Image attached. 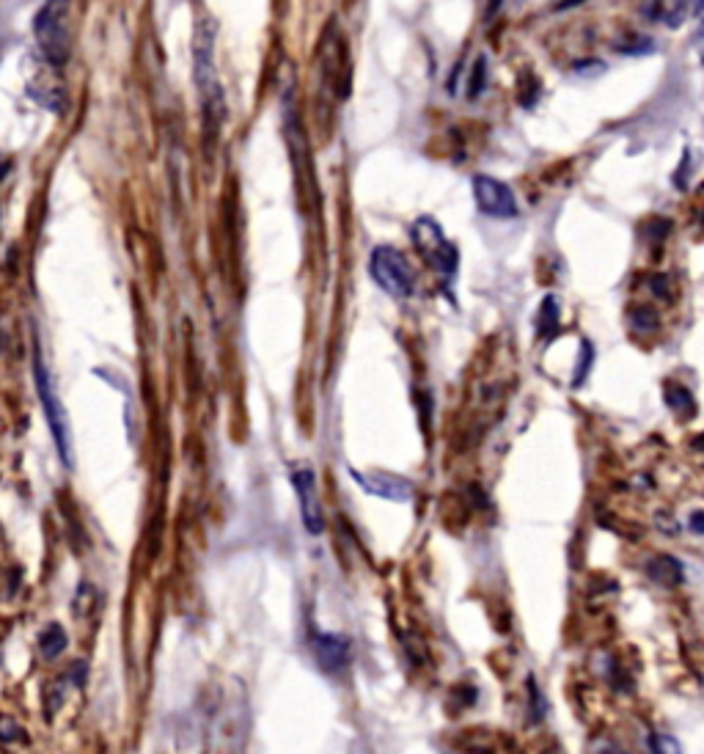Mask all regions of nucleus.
I'll return each instance as SVG.
<instances>
[{"instance_id": "1", "label": "nucleus", "mask_w": 704, "mask_h": 754, "mask_svg": "<svg viewBox=\"0 0 704 754\" xmlns=\"http://www.w3.org/2000/svg\"><path fill=\"white\" fill-rule=\"evenodd\" d=\"M69 6H72V0H44L42 9L33 17L36 45L50 67H64L69 61V53H72Z\"/></svg>"}, {"instance_id": "2", "label": "nucleus", "mask_w": 704, "mask_h": 754, "mask_svg": "<svg viewBox=\"0 0 704 754\" xmlns=\"http://www.w3.org/2000/svg\"><path fill=\"white\" fill-rule=\"evenodd\" d=\"M215 28L204 25L198 28L196 34V83L204 100V124H207V135L218 130L220 119H223V89H220L218 75H215Z\"/></svg>"}, {"instance_id": "3", "label": "nucleus", "mask_w": 704, "mask_h": 754, "mask_svg": "<svg viewBox=\"0 0 704 754\" xmlns=\"http://www.w3.org/2000/svg\"><path fill=\"white\" fill-rule=\"evenodd\" d=\"M369 276L385 295L399 300L410 298L413 287H416L413 267L405 259V254L391 248V245H377L374 248L372 256H369Z\"/></svg>"}, {"instance_id": "4", "label": "nucleus", "mask_w": 704, "mask_h": 754, "mask_svg": "<svg viewBox=\"0 0 704 754\" xmlns=\"http://www.w3.org/2000/svg\"><path fill=\"white\" fill-rule=\"evenodd\" d=\"M33 380H36V391H39V400H42L44 416H47V424H50L55 446H58V455H61V460H64L66 466L72 468V435H69V422H66L64 405H61L58 394H55L50 369L44 366L39 350L33 355Z\"/></svg>"}, {"instance_id": "5", "label": "nucleus", "mask_w": 704, "mask_h": 754, "mask_svg": "<svg viewBox=\"0 0 704 754\" xmlns=\"http://www.w3.org/2000/svg\"><path fill=\"white\" fill-rule=\"evenodd\" d=\"M410 234H413L418 254L424 256V262L432 270H438L440 276L446 278L454 276V270L460 265V256H457V248L449 243V237L443 234L438 223L432 221V218H418L413 223V232Z\"/></svg>"}, {"instance_id": "6", "label": "nucleus", "mask_w": 704, "mask_h": 754, "mask_svg": "<svg viewBox=\"0 0 704 754\" xmlns=\"http://www.w3.org/2000/svg\"><path fill=\"white\" fill-rule=\"evenodd\" d=\"M473 201L482 215L495 218V221H512L517 218V199L509 185L495 177H476L473 179Z\"/></svg>"}, {"instance_id": "7", "label": "nucleus", "mask_w": 704, "mask_h": 754, "mask_svg": "<svg viewBox=\"0 0 704 754\" xmlns=\"http://www.w3.org/2000/svg\"><path fill=\"white\" fill-rule=\"evenodd\" d=\"M292 485L297 490V499H300V512H303V526L308 529V534L325 532V518H322V507H319L317 496V477L311 466H300L292 471Z\"/></svg>"}, {"instance_id": "8", "label": "nucleus", "mask_w": 704, "mask_h": 754, "mask_svg": "<svg viewBox=\"0 0 704 754\" xmlns=\"http://www.w3.org/2000/svg\"><path fill=\"white\" fill-rule=\"evenodd\" d=\"M311 653L322 666V672H341L350 664V642L336 633H314L311 636Z\"/></svg>"}, {"instance_id": "9", "label": "nucleus", "mask_w": 704, "mask_h": 754, "mask_svg": "<svg viewBox=\"0 0 704 754\" xmlns=\"http://www.w3.org/2000/svg\"><path fill=\"white\" fill-rule=\"evenodd\" d=\"M702 9V0H647L644 14L652 23H663L666 28H680L685 20L696 17Z\"/></svg>"}, {"instance_id": "10", "label": "nucleus", "mask_w": 704, "mask_h": 754, "mask_svg": "<svg viewBox=\"0 0 704 754\" xmlns=\"http://www.w3.org/2000/svg\"><path fill=\"white\" fill-rule=\"evenodd\" d=\"M350 477L358 479L366 493L372 496H380V499L388 501H410L413 499V485L402 477H394V474H385V471H374L369 477H363L358 471H350Z\"/></svg>"}, {"instance_id": "11", "label": "nucleus", "mask_w": 704, "mask_h": 754, "mask_svg": "<svg viewBox=\"0 0 704 754\" xmlns=\"http://www.w3.org/2000/svg\"><path fill=\"white\" fill-rule=\"evenodd\" d=\"M28 97L44 105L47 111H64L66 94L61 89V83L53 78V75H44V72H36L33 80H28Z\"/></svg>"}, {"instance_id": "12", "label": "nucleus", "mask_w": 704, "mask_h": 754, "mask_svg": "<svg viewBox=\"0 0 704 754\" xmlns=\"http://www.w3.org/2000/svg\"><path fill=\"white\" fill-rule=\"evenodd\" d=\"M647 576L649 581L663 584V587H677V584H682V578H685V570H682V565L674 556L660 554L655 559H649Z\"/></svg>"}, {"instance_id": "13", "label": "nucleus", "mask_w": 704, "mask_h": 754, "mask_svg": "<svg viewBox=\"0 0 704 754\" xmlns=\"http://www.w3.org/2000/svg\"><path fill=\"white\" fill-rule=\"evenodd\" d=\"M66 650V631L61 628V625H47L42 631V636H39V653L47 658V661H53V658H58V655L64 653Z\"/></svg>"}, {"instance_id": "14", "label": "nucleus", "mask_w": 704, "mask_h": 754, "mask_svg": "<svg viewBox=\"0 0 704 754\" xmlns=\"http://www.w3.org/2000/svg\"><path fill=\"white\" fill-rule=\"evenodd\" d=\"M559 300L548 295V298L542 300V314H539V336H553L556 328H559Z\"/></svg>"}, {"instance_id": "15", "label": "nucleus", "mask_w": 704, "mask_h": 754, "mask_svg": "<svg viewBox=\"0 0 704 754\" xmlns=\"http://www.w3.org/2000/svg\"><path fill=\"white\" fill-rule=\"evenodd\" d=\"M666 402H669L674 411L685 413V416H693V411H696L691 391L682 389V386H666Z\"/></svg>"}, {"instance_id": "16", "label": "nucleus", "mask_w": 704, "mask_h": 754, "mask_svg": "<svg viewBox=\"0 0 704 754\" xmlns=\"http://www.w3.org/2000/svg\"><path fill=\"white\" fill-rule=\"evenodd\" d=\"M528 694H531V708H528V713H531V721L537 724V721L545 719V713H548V702H545V697H542V691L537 688V680H534V677L528 680Z\"/></svg>"}, {"instance_id": "17", "label": "nucleus", "mask_w": 704, "mask_h": 754, "mask_svg": "<svg viewBox=\"0 0 704 754\" xmlns=\"http://www.w3.org/2000/svg\"><path fill=\"white\" fill-rule=\"evenodd\" d=\"M649 749H652V754H680V743L674 741L671 735L655 732V735H649Z\"/></svg>"}, {"instance_id": "18", "label": "nucleus", "mask_w": 704, "mask_h": 754, "mask_svg": "<svg viewBox=\"0 0 704 754\" xmlns=\"http://www.w3.org/2000/svg\"><path fill=\"white\" fill-rule=\"evenodd\" d=\"M0 741L3 743H17L22 741V727L11 716H0Z\"/></svg>"}, {"instance_id": "19", "label": "nucleus", "mask_w": 704, "mask_h": 754, "mask_svg": "<svg viewBox=\"0 0 704 754\" xmlns=\"http://www.w3.org/2000/svg\"><path fill=\"white\" fill-rule=\"evenodd\" d=\"M482 80H487V61L484 58H479V64H476V72H473V78H471V89H468V97H479V91L484 89V83Z\"/></svg>"}, {"instance_id": "20", "label": "nucleus", "mask_w": 704, "mask_h": 754, "mask_svg": "<svg viewBox=\"0 0 704 754\" xmlns=\"http://www.w3.org/2000/svg\"><path fill=\"white\" fill-rule=\"evenodd\" d=\"M594 355H592V344L583 342V355H581V364H578V375H575V386H581L583 377L589 372V366H592Z\"/></svg>"}, {"instance_id": "21", "label": "nucleus", "mask_w": 704, "mask_h": 754, "mask_svg": "<svg viewBox=\"0 0 704 754\" xmlns=\"http://www.w3.org/2000/svg\"><path fill=\"white\" fill-rule=\"evenodd\" d=\"M11 166H14V157L9 152H0V182L9 177Z\"/></svg>"}, {"instance_id": "22", "label": "nucleus", "mask_w": 704, "mask_h": 754, "mask_svg": "<svg viewBox=\"0 0 704 754\" xmlns=\"http://www.w3.org/2000/svg\"><path fill=\"white\" fill-rule=\"evenodd\" d=\"M83 677H86V664L80 661V664H72V680L75 683H83Z\"/></svg>"}, {"instance_id": "23", "label": "nucleus", "mask_w": 704, "mask_h": 754, "mask_svg": "<svg viewBox=\"0 0 704 754\" xmlns=\"http://www.w3.org/2000/svg\"><path fill=\"white\" fill-rule=\"evenodd\" d=\"M691 526H693V532H696V534H702V512H693Z\"/></svg>"}, {"instance_id": "24", "label": "nucleus", "mask_w": 704, "mask_h": 754, "mask_svg": "<svg viewBox=\"0 0 704 754\" xmlns=\"http://www.w3.org/2000/svg\"><path fill=\"white\" fill-rule=\"evenodd\" d=\"M600 754H625V752H622V749H616V746H605Z\"/></svg>"}]
</instances>
